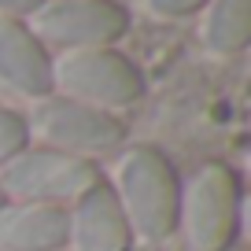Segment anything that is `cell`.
I'll return each mask as SVG.
<instances>
[{
  "label": "cell",
  "mask_w": 251,
  "mask_h": 251,
  "mask_svg": "<svg viewBox=\"0 0 251 251\" xmlns=\"http://www.w3.org/2000/svg\"><path fill=\"white\" fill-rule=\"evenodd\" d=\"M0 85L30 100L52 96V55L26 19L0 15Z\"/></svg>",
  "instance_id": "ba28073f"
},
{
  "label": "cell",
  "mask_w": 251,
  "mask_h": 251,
  "mask_svg": "<svg viewBox=\"0 0 251 251\" xmlns=\"http://www.w3.org/2000/svg\"><path fill=\"white\" fill-rule=\"evenodd\" d=\"M41 4H45V0H0V15H8V19H30Z\"/></svg>",
  "instance_id": "4fadbf2b"
},
{
  "label": "cell",
  "mask_w": 251,
  "mask_h": 251,
  "mask_svg": "<svg viewBox=\"0 0 251 251\" xmlns=\"http://www.w3.org/2000/svg\"><path fill=\"white\" fill-rule=\"evenodd\" d=\"M52 89L93 107L115 111L144 96V74L115 48H81L52 59Z\"/></svg>",
  "instance_id": "277c9868"
},
{
  "label": "cell",
  "mask_w": 251,
  "mask_h": 251,
  "mask_svg": "<svg viewBox=\"0 0 251 251\" xmlns=\"http://www.w3.org/2000/svg\"><path fill=\"white\" fill-rule=\"evenodd\" d=\"M96 181L103 177L93 159L55 148H23L15 159L0 166V192L15 203L63 207L74 203L81 192H89Z\"/></svg>",
  "instance_id": "3957f363"
},
{
  "label": "cell",
  "mask_w": 251,
  "mask_h": 251,
  "mask_svg": "<svg viewBox=\"0 0 251 251\" xmlns=\"http://www.w3.org/2000/svg\"><path fill=\"white\" fill-rule=\"evenodd\" d=\"M4 203H8V200H4V192H0V207H4Z\"/></svg>",
  "instance_id": "5bb4252c"
},
{
  "label": "cell",
  "mask_w": 251,
  "mask_h": 251,
  "mask_svg": "<svg viewBox=\"0 0 251 251\" xmlns=\"http://www.w3.org/2000/svg\"><path fill=\"white\" fill-rule=\"evenodd\" d=\"M111 188H115L118 203H122L133 236L166 240L177 229L181 177L159 148L141 144V148L126 151V159L118 163V181Z\"/></svg>",
  "instance_id": "6da1fadb"
},
{
  "label": "cell",
  "mask_w": 251,
  "mask_h": 251,
  "mask_svg": "<svg viewBox=\"0 0 251 251\" xmlns=\"http://www.w3.org/2000/svg\"><path fill=\"white\" fill-rule=\"evenodd\" d=\"M177 226L188 251H229L240 233V177L226 163H203L181 185Z\"/></svg>",
  "instance_id": "7a4b0ae2"
},
{
  "label": "cell",
  "mask_w": 251,
  "mask_h": 251,
  "mask_svg": "<svg viewBox=\"0 0 251 251\" xmlns=\"http://www.w3.org/2000/svg\"><path fill=\"white\" fill-rule=\"evenodd\" d=\"M67 207L4 203L0 207V248L8 251H59L67 248Z\"/></svg>",
  "instance_id": "9c48e42d"
},
{
  "label": "cell",
  "mask_w": 251,
  "mask_h": 251,
  "mask_svg": "<svg viewBox=\"0 0 251 251\" xmlns=\"http://www.w3.org/2000/svg\"><path fill=\"white\" fill-rule=\"evenodd\" d=\"M33 129L45 141V148L71 151V155H85L89 151H107L122 144L126 126L118 115L93 103L71 100V96H45L33 107Z\"/></svg>",
  "instance_id": "8992f818"
},
{
  "label": "cell",
  "mask_w": 251,
  "mask_h": 251,
  "mask_svg": "<svg viewBox=\"0 0 251 251\" xmlns=\"http://www.w3.org/2000/svg\"><path fill=\"white\" fill-rule=\"evenodd\" d=\"M251 41V0H211L203 19V45L214 55H236Z\"/></svg>",
  "instance_id": "30bf717a"
},
{
  "label": "cell",
  "mask_w": 251,
  "mask_h": 251,
  "mask_svg": "<svg viewBox=\"0 0 251 251\" xmlns=\"http://www.w3.org/2000/svg\"><path fill=\"white\" fill-rule=\"evenodd\" d=\"M26 144H30V122L23 115H15V111L0 107V166L8 159H15Z\"/></svg>",
  "instance_id": "8fae6325"
},
{
  "label": "cell",
  "mask_w": 251,
  "mask_h": 251,
  "mask_svg": "<svg viewBox=\"0 0 251 251\" xmlns=\"http://www.w3.org/2000/svg\"><path fill=\"white\" fill-rule=\"evenodd\" d=\"M26 26L41 45H59L63 52L111 48L129 30V11L118 0H45Z\"/></svg>",
  "instance_id": "5b68a950"
},
{
  "label": "cell",
  "mask_w": 251,
  "mask_h": 251,
  "mask_svg": "<svg viewBox=\"0 0 251 251\" xmlns=\"http://www.w3.org/2000/svg\"><path fill=\"white\" fill-rule=\"evenodd\" d=\"M67 218H71L67 244L74 251H129L133 248V229H129L126 211L107 181H96L89 192H81L74 200V207L67 211Z\"/></svg>",
  "instance_id": "52a82bcc"
},
{
  "label": "cell",
  "mask_w": 251,
  "mask_h": 251,
  "mask_svg": "<svg viewBox=\"0 0 251 251\" xmlns=\"http://www.w3.org/2000/svg\"><path fill=\"white\" fill-rule=\"evenodd\" d=\"M211 0H148V8L155 11V15H163V19H185V15H192V11H200V8H207Z\"/></svg>",
  "instance_id": "7c38bea8"
}]
</instances>
